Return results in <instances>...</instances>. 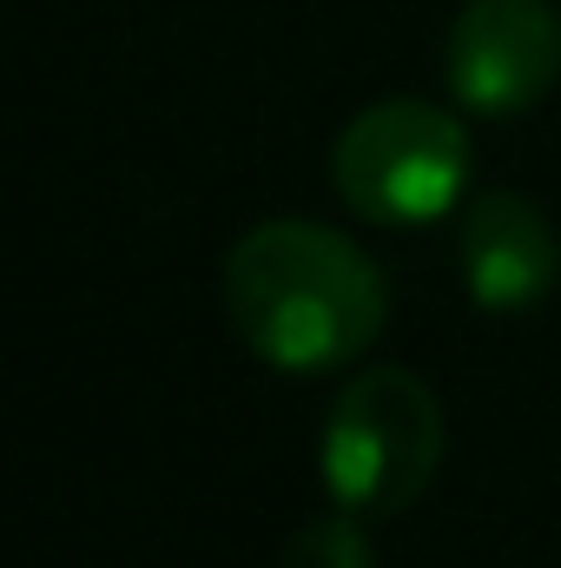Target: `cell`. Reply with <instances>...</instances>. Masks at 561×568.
Segmentation results:
<instances>
[{"label":"cell","mask_w":561,"mask_h":568,"mask_svg":"<svg viewBox=\"0 0 561 568\" xmlns=\"http://www.w3.org/2000/svg\"><path fill=\"white\" fill-rule=\"evenodd\" d=\"M225 311L258 364L317 377L377 344L390 291L357 239L317 219H265L225 258Z\"/></svg>","instance_id":"obj_1"},{"label":"cell","mask_w":561,"mask_h":568,"mask_svg":"<svg viewBox=\"0 0 561 568\" xmlns=\"http://www.w3.org/2000/svg\"><path fill=\"white\" fill-rule=\"evenodd\" d=\"M436 463H442V404L422 377L397 364H370L330 397L317 469L337 509L404 516L436 483Z\"/></svg>","instance_id":"obj_2"},{"label":"cell","mask_w":561,"mask_h":568,"mask_svg":"<svg viewBox=\"0 0 561 568\" xmlns=\"http://www.w3.org/2000/svg\"><path fill=\"white\" fill-rule=\"evenodd\" d=\"M330 185L364 225H436L469 192V126L429 100H377L337 133Z\"/></svg>","instance_id":"obj_3"},{"label":"cell","mask_w":561,"mask_h":568,"mask_svg":"<svg viewBox=\"0 0 561 568\" xmlns=\"http://www.w3.org/2000/svg\"><path fill=\"white\" fill-rule=\"evenodd\" d=\"M442 73L462 113L516 120L561 80L555 0H469L449 27Z\"/></svg>","instance_id":"obj_4"},{"label":"cell","mask_w":561,"mask_h":568,"mask_svg":"<svg viewBox=\"0 0 561 568\" xmlns=\"http://www.w3.org/2000/svg\"><path fill=\"white\" fill-rule=\"evenodd\" d=\"M456 272L476 311H529L561 278V239L549 212L509 185H489L462 205L456 219Z\"/></svg>","instance_id":"obj_5"},{"label":"cell","mask_w":561,"mask_h":568,"mask_svg":"<svg viewBox=\"0 0 561 568\" xmlns=\"http://www.w3.org/2000/svg\"><path fill=\"white\" fill-rule=\"evenodd\" d=\"M278 568H377V562H370V542H364L357 516H350V509H337V516L304 523V529L284 542Z\"/></svg>","instance_id":"obj_6"}]
</instances>
